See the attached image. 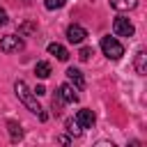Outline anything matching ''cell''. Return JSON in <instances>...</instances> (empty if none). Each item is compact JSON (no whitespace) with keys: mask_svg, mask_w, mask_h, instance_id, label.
Segmentation results:
<instances>
[{"mask_svg":"<svg viewBox=\"0 0 147 147\" xmlns=\"http://www.w3.org/2000/svg\"><path fill=\"white\" fill-rule=\"evenodd\" d=\"M92 55H94V51H92V48H90V46H83V48H80V51H78V57H80V60H83V62H87V60H90V57H92Z\"/></svg>","mask_w":147,"mask_h":147,"instance_id":"cell-15","label":"cell"},{"mask_svg":"<svg viewBox=\"0 0 147 147\" xmlns=\"http://www.w3.org/2000/svg\"><path fill=\"white\" fill-rule=\"evenodd\" d=\"M67 131H69L71 136H80V133H83V129L76 124V119H69V122H67Z\"/></svg>","mask_w":147,"mask_h":147,"instance_id":"cell-14","label":"cell"},{"mask_svg":"<svg viewBox=\"0 0 147 147\" xmlns=\"http://www.w3.org/2000/svg\"><path fill=\"white\" fill-rule=\"evenodd\" d=\"M57 94H60V99H62L64 103H76V101H78V90H76L71 83H62V85L57 87Z\"/></svg>","mask_w":147,"mask_h":147,"instance_id":"cell-6","label":"cell"},{"mask_svg":"<svg viewBox=\"0 0 147 147\" xmlns=\"http://www.w3.org/2000/svg\"><path fill=\"white\" fill-rule=\"evenodd\" d=\"M7 129H9V138H11L14 142L23 138V129H21L18 122H7Z\"/></svg>","mask_w":147,"mask_h":147,"instance_id":"cell-12","label":"cell"},{"mask_svg":"<svg viewBox=\"0 0 147 147\" xmlns=\"http://www.w3.org/2000/svg\"><path fill=\"white\" fill-rule=\"evenodd\" d=\"M32 30H37L34 23H23V25L18 28V34H28V32H32Z\"/></svg>","mask_w":147,"mask_h":147,"instance_id":"cell-18","label":"cell"},{"mask_svg":"<svg viewBox=\"0 0 147 147\" xmlns=\"http://www.w3.org/2000/svg\"><path fill=\"white\" fill-rule=\"evenodd\" d=\"M136 5H138V0H110V7L117 11H131V9H136Z\"/></svg>","mask_w":147,"mask_h":147,"instance_id":"cell-10","label":"cell"},{"mask_svg":"<svg viewBox=\"0 0 147 147\" xmlns=\"http://www.w3.org/2000/svg\"><path fill=\"white\" fill-rule=\"evenodd\" d=\"M44 5H46V9H62L64 7V0H44Z\"/></svg>","mask_w":147,"mask_h":147,"instance_id":"cell-17","label":"cell"},{"mask_svg":"<svg viewBox=\"0 0 147 147\" xmlns=\"http://www.w3.org/2000/svg\"><path fill=\"white\" fill-rule=\"evenodd\" d=\"M14 92H16L18 101H21L30 113H34V115H39L41 119H46V115L41 113V106H39V101H37V94L25 85V80H16V83H14Z\"/></svg>","mask_w":147,"mask_h":147,"instance_id":"cell-1","label":"cell"},{"mask_svg":"<svg viewBox=\"0 0 147 147\" xmlns=\"http://www.w3.org/2000/svg\"><path fill=\"white\" fill-rule=\"evenodd\" d=\"M48 53H51V55H55V57H57V60H62V62H67V60H69V51H67L62 44H57V41L48 44Z\"/></svg>","mask_w":147,"mask_h":147,"instance_id":"cell-9","label":"cell"},{"mask_svg":"<svg viewBox=\"0 0 147 147\" xmlns=\"http://www.w3.org/2000/svg\"><path fill=\"white\" fill-rule=\"evenodd\" d=\"M32 92H34L37 96H44V94H46V87H44V85H37V87H34Z\"/></svg>","mask_w":147,"mask_h":147,"instance_id":"cell-20","label":"cell"},{"mask_svg":"<svg viewBox=\"0 0 147 147\" xmlns=\"http://www.w3.org/2000/svg\"><path fill=\"white\" fill-rule=\"evenodd\" d=\"M145 57H147V55H145V51L140 48V51H138V55H136V71H138L140 76H145V74H147V69H145Z\"/></svg>","mask_w":147,"mask_h":147,"instance_id":"cell-13","label":"cell"},{"mask_svg":"<svg viewBox=\"0 0 147 147\" xmlns=\"http://www.w3.org/2000/svg\"><path fill=\"white\" fill-rule=\"evenodd\" d=\"M85 37H87V30H85L83 25L71 23V25L67 28V39H69L71 44H83V41H85Z\"/></svg>","mask_w":147,"mask_h":147,"instance_id":"cell-5","label":"cell"},{"mask_svg":"<svg viewBox=\"0 0 147 147\" xmlns=\"http://www.w3.org/2000/svg\"><path fill=\"white\" fill-rule=\"evenodd\" d=\"M57 142H62V145H69V142H71V138H67V136H60V138H57Z\"/></svg>","mask_w":147,"mask_h":147,"instance_id":"cell-21","label":"cell"},{"mask_svg":"<svg viewBox=\"0 0 147 147\" xmlns=\"http://www.w3.org/2000/svg\"><path fill=\"white\" fill-rule=\"evenodd\" d=\"M23 39H21V34H5L2 39H0V51L2 53H18V51H23Z\"/></svg>","mask_w":147,"mask_h":147,"instance_id":"cell-3","label":"cell"},{"mask_svg":"<svg viewBox=\"0 0 147 147\" xmlns=\"http://www.w3.org/2000/svg\"><path fill=\"white\" fill-rule=\"evenodd\" d=\"M7 21H9V16H7V9H5V7H0V25H5Z\"/></svg>","mask_w":147,"mask_h":147,"instance_id":"cell-19","label":"cell"},{"mask_svg":"<svg viewBox=\"0 0 147 147\" xmlns=\"http://www.w3.org/2000/svg\"><path fill=\"white\" fill-rule=\"evenodd\" d=\"M74 119H76V124H78V126H80L83 131H85V129H92V126H94V122H96V117H94V113H92V110H87V108H83V110H78Z\"/></svg>","mask_w":147,"mask_h":147,"instance_id":"cell-7","label":"cell"},{"mask_svg":"<svg viewBox=\"0 0 147 147\" xmlns=\"http://www.w3.org/2000/svg\"><path fill=\"white\" fill-rule=\"evenodd\" d=\"M113 32H115L117 37H133L136 28H133V23H131L126 16H117L115 23H113Z\"/></svg>","mask_w":147,"mask_h":147,"instance_id":"cell-4","label":"cell"},{"mask_svg":"<svg viewBox=\"0 0 147 147\" xmlns=\"http://www.w3.org/2000/svg\"><path fill=\"white\" fill-rule=\"evenodd\" d=\"M101 51L108 60H119L124 55V46L115 37H101Z\"/></svg>","mask_w":147,"mask_h":147,"instance_id":"cell-2","label":"cell"},{"mask_svg":"<svg viewBox=\"0 0 147 147\" xmlns=\"http://www.w3.org/2000/svg\"><path fill=\"white\" fill-rule=\"evenodd\" d=\"M62 103H64V101H62V99H60V94L55 92V96H53V101H51V108H53V113H55V115L62 110Z\"/></svg>","mask_w":147,"mask_h":147,"instance_id":"cell-16","label":"cell"},{"mask_svg":"<svg viewBox=\"0 0 147 147\" xmlns=\"http://www.w3.org/2000/svg\"><path fill=\"white\" fill-rule=\"evenodd\" d=\"M67 78H69V83H71L76 90H83V87H85V78H83L80 69H76V67H69V69H67Z\"/></svg>","mask_w":147,"mask_h":147,"instance_id":"cell-8","label":"cell"},{"mask_svg":"<svg viewBox=\"0 0 147 147\" xmlns=\"http://www.w3.org/2000/svg\"><path fill=\"white\" fill-rule=\"evenodd\" d=\"M51 62H46V60H41V62H37L34 64V74H37V78H48L51 76Z\"/></svg>","mask_w":147,"mask_h":147,"instance_id":"cell-11","label":"cell"}]
</instances>
